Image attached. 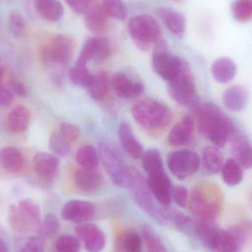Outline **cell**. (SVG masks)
I'll use <instances>...</instances> for the list:
<instances>
[{"label":"cell","mask_w":252,"mask_h":252,"mask_svg":"<svg viewBox=\"0 0 252 252\" xmlns=\"http://www.w3.org/2000/svg\"><path fill=\"white\" fill-rule=\"evenodd\" d=\"M198 131L218 148H223L235 132V126L219 107L212 103L195 107Z\"/></svg>","instance_id":"obj_1"},{"label":"cell","mask_w":252,"mask_h":252,"mask_svg":"<svg viewBox=\"0 0 252 252\" xmlns=\"http://www.w3.org/2000/svg\"><path fill=\"white\" fill-rule=\"evenodd\" d=\"M131 113L133 119L141 127L153 133L162 131L172 121L170 109L154 99L137 102L132 107Z\"/></svg>","instance_id":"obj_2"},{"label":"cell","mask_w":252,"mask_h":252,"mask_svg":"<svg viewBox=\"0 0 252 252\" xmlns=\"http://www.w3.org/2000/svg\"><path fill=\"white\" fill-rule=\"evenodd\" d=\"M189 206L198 220H215L220 212L219 193L211 185H196L191 192Z\"/></svg>","instance_id":"obj_3"},{"label":"cell","mask_w":252,"mask_h":252,"mask_svg":"<svg viewBox=\"0 0 252 252\" xmlns=\"http://www.w3.org/2000/svg\"><path fill=\"white\" fill-rule=\"evenodd\" d=\"M99 158L112 182L123 188L128 189L133 178V169L124 161L117 148L108 142H101L98 146Z\"/></svg>","instance_id":"obj_4"},{"label":"cell","mask_w":252,"mask_h":252,"mask_svg":"<svg viewBox=\"0 0 252 252\" xmlns=\"http://www.w3.org/2000/svg\"><path fill=\"white\" fill-rule=\"evenodd\" d=\"M128 189L133 201L144 213L159 224L167 223L165 207H160L157 204L147 180H145L142 174L135 169L133 170V178Z\"/></svg>","instance_id":"obj_5"},{"label":"cell","mask_w":252,"mask_h":252,"mask_svg":"<svg viewBox=\"0 0 252 252\" xmlns=\"http://www.w3.org/2000/svg\"><path fill=\"white\" fill-rule=\"evenodd\" d=\"M41 209L38 204L31 199H24L17 205H12L8 213L10 227L21 233H27L41 225Z\"/></svg>","instance_id":"obj_6"},{"label":"cell","mask_w":252,"mask_h":252,"mask_svg":"<svg viewBox=\"0 0 252 252\" xmlns=\"http://www.w3.org/2000/svg\"><path fill=\"white\" fill-rule=\"evenodd\" d=\"M129 35L139 49L148 50L161 38L159 24L149 15L133 16L127 24Z\"/></svg>","instance_id":"obj_7"},{"label":"cell","mask_w":252,"mask_h":252,"mask_svg":"<svg viewBox=\"0 0 252 252\" xmlns=\"http://www.w3.org/2000/svg\"><path fill=\"white\" fill-rule=\"evenodd\" d=\"M187 62L169 51L164 40L160 38L154 46L152 66L154 72L164 81H172L179 75Z\"/></svg>","instance_id":"obj_8"},{"label":"cell","mask_w":252,"mask_h":252,"mask_svg":"<svg viewBox=\"0 0 252 252\" xmlns=\"http://www.w3.org/2000/svg\"><path fill=\"white\" fill-rule=\"evenodd\" d=\"M73 52L74 42L72 38L66 35H59L44 47L42 59L47 66L53 69L55 75L58 78L59 77L58 72L62 71L66 66L72 58Z\"/></svg>","instance_id":"obj_9"},{"label":"cell","mask_w":252,"mask_h":252,"mask_svg":"<svg viewBox=\"0 0 252 252\" xmlns=\"http://www.w3.org/2000/svg\"><path fill=\"white\" fill-rule=\"evenodd\" d=\"M167 90L173 100L182 106L195 107L198 104L195 81L188 63L176 78L169 81Z\"/></svg>","instance_id":"obj_10"},{"label":"cell","mask_w":252,"mask_h":252,"mask_svg":"<svg viewBox=\"0 0 252 252\" xmlns=\"http://www.w3.org/2000/svg\"><path fill=\"white\" fill-rule=\"evenodd\" d=\"M200 164L199 156L191 150L173 151L167 157L169 170L175 177L180 180H184L196 173Z\"/></svg>","instance_id":"obj_11"},{"label":"cell","mask_w":252,"mask_h":252,"mask_svg":"<svg viewBox=\"0 0 252 252\" xmlns=\"http://www.w3.org/2000/svg\"><path fill=\"white\" fill-rule=\"evenodd\" d=\"M111 55L109 41L103 37H93L84 43L76 64L87 66L89 62H103Z\"/></svg>","instance_id":"obj_12"},{"label":"cell","mask_w":252,"mask_h":252,"mask_svg":"<svg viewBox=\"0 0 252 252\" xmlns=\"http://www.w3.org/2000/svg\"><path fill=\"white\" fill-rule=\"evenodd\" d=\"M77 238L84 243L89 252H100L106 246L103 231L94 223H81L75 228Z\"/></svg>","instance_id":"obj_13"},{"label":"cell","mask_w":252,"mask_h":252,"mask_svg":"<svg viewBox=\"0 0 252 252\" xmlns=\"http://www.w3.org/2000/svg\"><path fill=\"white\" fill-rule=\"evenodd\" d=\"M61 215L66 221L85 223L94 218L95 207L89 201L72 200L64 204Z\"/></svg>","instance_id":"obj_14"},{"label":"cell","mask_w":252,"mask_h":252,"mask_svg":"<svg viewBox=\"0 0 252 252\" xmlns=\"http://www.w3.org/2000/svg\"><path fill=\"white\" fill-rule=\"evenodd\" d=\"M147 182L157 202L160 205L169 207L172 201L173 188L165 171L150 175Z\"/></svg>","instance_id":"obj_15"},{"label":"cell","mask_w":252,"mask_h":252,"mask_svg":"<svg viewBox=\"0 0 252 252\" xmlns=\"http://www.w3.org/2000/svg\"><path fill=\"white\" fill-rule=\"evenodd\" d=\"M111 87L121 98L133 99L142 94L143 85L125 72L115 73L111 78Z\"/></svg>","instance_id":"obj_16"},{"label":"cell","mask_w":252,"mask_h":252,"mask_svg":"<svg viewBox=\"0 0 252 252\" xmlns=\"http://www.w3.org/2000/svg\"><path fill=\"white\" fill-rule=\"evenodd\" d=\"M195 128V121L191 115H185L170 130L167 136V143L170 146L181 147L190 142Z\"/></svg>","instance_id":"obj_17"},{"label":"cell","mask_w":252,"mask_h":252,"mask_svg":"<svg viewBox=\"0 0 252 252\" xmlns=\"http://www.w3.org/2000/svg\"><path fill=\"white\" fill-rule=\"evenodd\" d=\"M35 173L44 182H50L55 179L59 167V160L54 154L39 152L33 158Z\"/></svg>","instance_id":"obj_18"},{"label":"cell","mask_w":252,"mask_h":252,"mask_svg":"<svg viewBox=\"0 0 252 252\" xmlns=\"http://www.w3.org/2000/svg\"><path fill=\"white\" fill-rule=\"evenodd\" d=\"M235 159L244 168H252V145L244 135L235 132L230 139Z\"/></svg>","instance_id":"obj_19"},{"label":"cell","mask_w":252,"mask_h":252,"mask_svg":"<svg viewBox=\"0 0 252 252\" xmlns=\"http://www.w3.org/2000/svg\"><path fill=\"white\" fill-rule=\"evenodd\" d=\"M73 181L75 187L84 192H95L103 185V177L95 170L79 169L74 173Z\"/></svg>","instance_id":"obj_20"},{"label":"cell","mask_w":252,"mask_h":252,"mask_svg":"<svg viewBox=\"0 0 252 252\" xmlns=\"http://www.w3.org/2000/svg\"><path fill=\"white\" fill-rule=\"evenodd\" d=\"M84 22L90 32L95 34L103 33L109 28V15L103 5L94 4L85 13Z\"/></svg>","instance_id":"obj_21"},{"label":"cell","mask_w":252,"mask_h":252,"mask_svg":"<svg viewBox=\"0 0 252 252\" xmlns=\"http://www.w3.org/2000/svg\"><path fill=\"white\" fill-rule=\"evenodd\" d=\"M118 136L123 148L133 158H142L143 156V147L136 139L131 127L127 123H122L118 129Z\"/></svg>","instance_id":"obj_22"},{"label":"cell","mask_w":252,"mask_h":252,"mask_svg":"<svg viewBox=\"0 0 252 252\" xmlns=\"http://www.w3.org/2000/svg\"><path fill=\"white\" fill-rule=\"evenodd\" d=\"M158 15L171 33L179 38L184 36L186 31V20L182 13L168 7H160Z\"/></svg>","instance_id":"obj_23"},{"label":"cell","mask_w":252,"mask_h":252,"mask_svg":"<svg viewBox=\"0 0 252 252\" xmlns=\"http://www.w3.org/2000/svg\"><path fill=\"white\" fill-rule=\"evenodd\" d=\"M248 92L241 86H234L227 89L223 95L225 106L232 112H241L248 101Z\"/></svg>","instance_id":"obj_24"},{"label":"cell","mask_w":252,"mask_h":252,"mask_svg":"<svg viewBox=\"0 0 252 252\" xmlns=\"http://www.w3.org/2000/svg\"><path fill=\"white\" fill-rule=\"evenodd\" d=\"M0 164L10 173H19L25 164L22 153L15 148L5 147L0 151Z\"/></svg>","instance_id":"obj_25"},{"label":"cell","mask_w":252,"mask_h":252,"mask_svg":"<svg viewBox=\"0 0 252 252\" xmlns=\"http://www.w3.org/2000/svg\"><path fill=\"white\" fill-rule=\"evenodd\" d=\"M111 79L106 72H99L93 74V78L87 87L89 94L93 100L101 101L109 93Z\"/></svg>","instance_id":"obj_26"},{"label":"cell","mask_w":252,"mask_h":252,"mask_svg":"<svg viewBox=\"0 0 252 252\" xmlns=\"http://www.w3.org/2000/svg\"><path fill=\"white\" fill-rule=\"evenodd\" d=\"M212 73L215 79L219 83L227 84L236 75V64L230 59L220 58L213 63Z\"/></svg>","instance_id":"obj_27"},{"label":"cell","mask_w":252,"mask_h":252,"mask_svg":"<svg viewBox=\"0 0 252 252\" xmlns=\"http://www.w3.org/2000/svg\"><path fill=\"white\" fill-rule=\"evenodd\" d=\"M240 244L230 231L219 230L208 249L213 252H238Z\"/></svg>","instance_id":"obj_28"},{"label":"cell","mask_w":252,"mask_h":252,"mask_svg":"<svg viewBox=\"0 0 252 252\" xmlns=\"http://www.w3.org/2000/svg\"><path fill=\"white\" fill-rule=\"evenodd\" d=\"M35 4L40 16L48 22H58L63 16V7L59 0H35Z\"/></svg>","instance_id":"obj_29"},{"label":"cell","mask_w":252,"mask_h":252,"mask_svg":"<svg viewBox=\"0 0 252 252\" xmlns=\"http://www.w3.org/2000/svg\"><path fill=\"white\" fill-rule=\"evenodd\" d=\"M166 220L171 222L175 227L185 235H195V224L192 219L179 210L165 207Z\"/></svg>","instance_id":"obj_30"},{"label":"cell","mask_w":252,"mask_h":252,"mask_svg":"<svg viewBox=\"0 0 252 252\" xmlns=\"http://www.w3.org/2000/svg\"><path fill=\"white\" fill-rule=\"evenodd\" d=\"M202 163L206 171L216 174L221 171L223 165V156L216 146H208L203 150Z\"/></svg>","instance_id":"obj_31"},{"label":"cell","mask_w":252,"mask_h":252,"mask_svg":"<svg viewBox=\"0 0 252 252\" xmlns=\"http://www.w3.org/2000/svg\"><path fill=\"white\" fill-rule=\"evenodd\" d=\"M31 120L29 111L22 106H16L10 111L7 118V127L13 133L25 131Z\"/></svg>","instance_id":"obj_32"},{"label":"cell","mask_w":252,"mask_h":252,"mask_svg":"<svg viewBox=\"0 0 252 252\" xmlns=\"http://www.w3.org/2000/svg\"><path fill=\"white\" fill-rule=\"evenodd\" d=\"M75 159L78 165L86 170H95L100 161L98 151L90 145H83L78 148Z\"/></svg>","instance_id":"obj_33"},{"label":"cell","mask_w":252,"mask_h":252,"mask_svg":"<svg viewBox=\"0 0 252 252\" xmlns=\"http://www.w3.org/2000/svg\"><path fill=\"white\" fill-rule=\"evenodd\" d=\"M221 173L223 182L229 186L238 185L244 178L242 167L235 158H229L223 163Z\"/></svg>","instance_id":"obj_34"},{"label":"cell","mask_w":252,"mask_h":252,"mask_svg":"<svg viewBox=\"0 0 252 252\" xmlns=\"http://www.w3.org/2000/svg\"><path fill=\"white\" fill-rule=\"evenodd\" d=\"M219 230L214 220H198L195 223V235L207 248Z\"/></svg>","instance_id":"obj_35"},{"label":"cell","mask_w":252,"mask_h":252,"mask_svg":"<svg viewBox=\"0 0 252 252\" xmlns=\"http://www.w3.org/2000/svg\"><path fill=\"white\" fill-rule=\"evenodd\" d=\"M143 239L136 231H128L121 235L118 243L119 252H142Z\"/></svg>","instance_id":"obj_36"},{"label":"cell","mask_w":252,"mask_h":252,"mask_svg":"<svg viewBox=\"0 0 252 252\" xmlns=\"http://www.w3.org/2000/svg\"><path fill=\"white\" fill-rule=\"evenodd\" d=\"M142 165L148 176L164 171L161 154L157 149H149L142 157Z\"/></svg>","instance_id":"obj_37"},{"label":"cell","mask_w":252,"mask_h":252,"mask_svg":"<svg viewBox=\"0 0 252 252\" xmlns=\"http://www.w3.org/2000/svg\"><path fill=\"white\" fill-rule=\"evenodd\" d=\"M141 235L148 252H167L161 238L151 226L144 225L141 230Z\"/></svg>","instance_id":"obj_38"},{"label":"cell","mask_w":252,"mask_h":252,"mask_svg":"<svg viewBox=\"0 0 252 252\" xmlns=\"http://www.w3.org/2000/svg\"><path fill=\"white\" fill-rule=\"evenodd\" d=\"M72 145L61 134L60 132L55 131L50 135L49 148L55 156L64 157L71 152Z\"/></svg>","instance_id":"obj_39"},{"label":"cell","mask_w":252,"mask_h":252,"mask_svg":"<svg viewBox=\"0 0 252 252\" xmlns=\"http://www.w3.org/2000/svg\"><path fill=\"white\" fill-rule=\"evenodd\" d=\"M232 15L239 22H248L252 20V0H235L232 2Z\"/></svg>","instance_id":"obj_40"},{"label":"cell","mask_w":252,"mask_h":252,"mask_svg":"<svg viewBox=\"0 0 252 252\" xmlns=\"http://www.w3.org/2000/svg\"><path fill=\"white\" fill-rule=\"evenodd\" d=\"M16 252H44V241L41 237H27L16 240Z\"/></svg>","instance_id":"obj_41"},{"label":"cell","mask_w":252,"mask_h":252,"mask_svg":"<svg viewBox=\"0 0 252 252\" xmlns=\"http://www.w3.org/2000/svg\"><path fill=\"white\" fill-rule=\"evenodd\" d=\"M93 78V74L89 71L87 66H80L75 63L69 71V81L77 87L87 88Z\"/></svg>","instance_id":"obj_42"},{"label":"cell","mask_w":252,"mask_h":252,"mask_svg":"<svg viewBox=\"0 0 252 252\" xmlns=\"http://www.w3.org/2000/svg\"><path fill=\"white\" fill-rule=\"evenodd\" d=\"M103 8L110 17L124 21L127 17V7L122 0H103Z\"/></svg>","instance_id":"obj_43"},{"label":"cell","mask_w":252,"mask_h":252,"mask_svg":"<svg viewBox=\"0 0 252 252\" xmlns=\"http://www.w3.org/2000/svg\"><path fill=\"white\" fill-rule=\"evenodd\" d=\"M60 224L57 218L53 214L45 216L42 223L40 225L39 231L41 238L51 239L59 232Z\"/></svg>","instance_id":"obj_44"},{"label":"cell","mask_w":252,"mask_h":252,"mask_svg":"<svg viewBox=\"0 0 252 252\" xmlns=\"http://www.w3.org/2000/svg\"><path fill=\"white\" fill-rule=\"evenodd\" d=\"M80 240L69 235L59 237L55 244L56 252H79Z\"/></svg>","instance_id":"obj_45"},{"label":"cell","mask_w":252,"mask_h":252,"mask_svg":"<svg viewBox=\"0 0 252 252\" xmlns=\"http://www.w3.org/2000/svg\"><path fill=\"white\" fill-rule=\"evenodd\" d=\"M59 132L71 145H73L79 139V128L73 124L63 123L60 126Z\"/></svg>","instance_id":"obj_46"},{"label":"cell","mask_w":252,"mask_h":252,"mask_svg":"<svg viewBox=\"0 0 252 252\" xmlns=\"http://www.w3.org/2000/svg\"><path fill=\"white\" fill-rule=\"evenodd\" d=\"M230 232L235 235L237 241L239 243L240 246L244 244L248 238L252 236V221L241 224V226H236L235 229L230 230Z\"/></svg>","instance_id":"obj_47"},{"label":"cell","mask_w":252,"mask_h":252,"mask_svg":"<svg viewBox=\"0 0 252 252\" xmlns=\"http://www.w3.org/2000/svg\"><path fill=\"white\" fill-rule=\"evenodd\" d=\"M9 25L13 35L16 37L22 36L26 31L25 20L20 15L12 14L9 18Z\"/></svg>","instance_id":"obj_48"},{"label":"cell","mask_w":252,"mask_h":252,"mask_svg":"<svg viewBox=\"0 0 252 252\" xmlns=\"http://www.w3.org/2000/svg\"><path fill=\"white\" fill-rule=\"evenodd\" d=\"M172 199L174 200L178 206L182 208H185L189 201V194L187 188L182 186H176L173 188Z\"/></svg>","instance_id":"obj_49"},{"label":"cell","mask_w":252,"mask_h":252,"mask_svg":"<svg viewBox=\"0 0 252 252\" xmlns=\"http://www.w3.org/2000/svg\"><path fill=\"white\" fill-rule=\"evenodd\" d=\"M66 4L78 14H85L93 4V0H65Z\"/></svg>","instance_id":"obj_50"},{"label":"cell","mask_w":252,"mask_h":252,"mask_svg":"<svg viewBox=\"0 0 252 252\" xmlns=\"http://www.w3.org/2000/svg\"><path fill=\"white\" fill-rule=\"evenodd\" d=\"M14 100V94L10 89L0 84V106L6 107L11 105Z\"/></svg>","instance_id":"obj_51"},{"label":"cell","mask_w":252,"mask_h":252,"mask_svg":"<svg viewBox=\"0 0 252 252\" xmlns=\"http://www.w3.org/2000/svg\"><path fill=\"white\" fill-rule=\"evenodd\" d=\"M12 90H13V93L15 94H17L18 96L20 97H25L27 95V89L25 87L22 83L21 82H15L13 83V86H12Z\"/></svg>","instance_id":"obj_52"},{"label":"cell","mask_w":252,"mask_h":252,"mask_svg":"<svg viewBox=\"0 0 252 252\" xmlns=\"http://www.w3.org/2000/svg\"><path fill=\"white\" fill-rule=\"evenodd\" d=\"M0 252H10L7 244L1 238H0Z\"/></svg>","instance_id":"obj_53"},{"label":"cell","mask_w":252,"mask_h":252,"mask_svg":"<svg viewBox=\"0 0 252 252\" xmlns=\"http://www.w3.org/2000/svg\"><path fill=\"white\" fill-rule=\"evenodd\" d=\"M3 75H4V69H3L2 66L0 63V84H1V80H2Z\"/></svg>","instance_id":"obj_54"},{"label":"cell","mask_w":252,"mask_h":252,"mask_svg":"<svg viewBox=\"0 0 252 252\" xmlns=\"http://www.w3.org/2000/svg\"><path fill=\"white\" fill-rule=\"evenodd\" d=\"M175 1H179V0H175Z\"/></svg>","instance_id":"obj_55"}]
</instances>
